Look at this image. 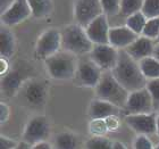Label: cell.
I'll return each instance as SVG.
<instances>
[{
	"label": "cell",
	"instance_id": "obj_23",
	"mask_svg": "<svg viewBox=\"0 0 159 149\" xmlns=\"http://www.w3.org/2000/svg\"><path fill=\"white\" fill-rule=\"evenodd\" d=\"M147 21H148V18L144 16V14L142 12H139V13L132 14L129 17H126L125 25L135 34L141 35L143 32V29L146 26Z\"/></svg>",
	"mask_w": 159,
	"mask_h": 149
},
{
	"label": "cell",
	"instance_id": "obj_6",
	"mask_svg": "<svg viewBox=\"0 0 159 149\" xmlns=\"http://www.w3.org/2000/svg\"><path fill=\"white\" fill-rule=\"evenodd\" d=\"M102 14L100 0H74V20L84 29Z\"/></svg>",
	"mask_w": 159,
	"mask_h": 149
},
{
	"label": "cell",
	"instance_id": "obj_36",
	"mask_svg": "<svg viewBox=\"0 0 159 149\" xmlns=\"http://www.w3.org/2000/svg\"><path fill=\"white\" fill-rule=\"evenodd\" d=\"M32 149H53V147L47 141H42V142L35 143L32 146Z\"/></svg>",
	"mask_w": 159,
	"mask_h": 149
},
{
	"label": "cell",
	"instance_id": "obj_30",
	"mask_svg": "<svg viewBox=\"0 0 159 149\" xmlns=\"http://www.w3.org/2000/svg\"><path fill=\"white\" fill-rule=\"evenodd\" d=\"M90 132L92 133V137H105L109 130L107 128L106 119H92L89 125Z\"/></svg>",
	"mask_w": 159,
	"mask_h": 149
},
{
	"label": "cell",
	"instance_id": "obj_33",
	"mask_svg": "<svg viewBox=\"0 0 159 149\" xmlns=\"http://www.w3.org/2000/svg\"><path fill=\"white\" fill-rule=\"evenodd\" d=\"M106 123H107V128H108L109 131H115V130L119 128L118 116L114 115V116H109V117H107Z\"/></svg>",
	"mask_w": 159,
	"mask_h": 149
},
{
	"label": "cell",
	"instance_id": "obj_41",
	"mask_svg": "<svg viewBox=\"0 0 159 149\" xmlns=\"http://www.w3.org/2000/svg\"><path fill=\"white\" fill-rule=\"evenodd\" d=\"M156 43H159V35L157 37V39H156Z\"/></svg>",
	"mask_w": 159,
	"mask_h": 149
},
{
	"label": "cell",
	"instance_id": "obj_21",
	"mask_svg": "<svg viewBox=\"0 0 159 149\" xmlns=\"http://www.w3.org/2000/svg\"><path fill=\"white\" fill-rule=\"evenodd\" d=\"M32 12V16L35 18H44L49 16L53 10L52 0H27Z\"/></svg>",
	"mask_w": 159,
	"mask_h": 149
},
{
	"label": "cell",
	"instance_id": "obj_7",
	"mask_svg": "<svg viewBox=\"0 0 159 149\" xmlns=\"http://www.w3.org/2000/svg\"><path fill=\"white\" fill-rule=\"evenodd\" d=\"M50 136V123L46 116H34L27 122L23 132V141L33 146L35 143L47 141Z\"/></svg>",
	"mask_w": 159,
	"mask_h": 149
},
{
	"label": "cell",
	"instance_id": "obj_26",
	"mask_svg": "<svg viewBox=\"0 0 159 149\" xmlns=\"http://www.w3.org/2000/svg\"><path fill=\"white\" fill-rule=\"evenodd\" d=\"M141 35L146 38H149L151 40H156L159 35V17L155 18H148L146 23V26L143 29V32Z\"/></svg>",
	"mask_w": 159,
	"mask_h": 149
},
{
	"label": "cell",
	"instance_id": "obj_17",
	"mask_svg": "<svg viewBox=\"0 0 159 149\" xmlns=\"http://www.w3.org/2000/svg\"><path fill=\"white\" fill-rule=\"evenodd\" d=\"M119 112V107L98 98L92 100L89 106V116L91 119H106L109 116L118 115Z\"/></svg>",
	"mask_w": 159,
	"mask_h": 149
},
{
	"label": "cell",
	"instance_id": "obj_18",
	"mask_svg": "<svg viewBox=\"0 0 159 149\" xmlns=\"http://www.w3.org/2000/svg\"><path fill=\"white\" fill-rule=\"evenodd\" d=\"M23 76L17 71H10L2 75L1 79V90L6 96H14L18 90L22 89L24 84Z\"/></svg>",
	"mask_w": 159,
	"mask_h": 149
},
{
	"label": "cell",
	"instance_id": "obj_27",
	"mask_svg": "<svg viewBox=\"0 0 159 149\" xmlns=\"http://www.w3.org/2000/svg\"><path fill=\"white\" fill-rule=\"evenodd\" d=\"M102 12L108 18L117 16L120 13V0H100Z\"/></svg>",
	"mask_w": 159,
	"mask_h": 149
},
{
	"label": "cell",
	"instance_id": "obj_9",
	"mask_svg": "<svg viewBox=\"0 0 159 149\" xmlns=\"http://www.w3.org/2000/svg\"><path fill=\"white\" fill-rule=\"evenodd\" d=\"M60 48H61L60 30L49 29V30L44 31L38 39L37 46H35V53L40 58L47 59L50 56L60 51Z\"/></svg>",
	"mask_w": 159,
	"mask_h": 149
},
{
	"label": "cell",
	"instance_id": "obj_20",
	"mask_svg": "<svg viewBox=\"0 0 159 149\" xmlns=\"http://www.w3.org/2000/svg\"><path fill=\"white\" fill-rule=\"evenodd\" d=\"M0 40H1V58L8 59L13 56L16 48V39L13 32L8 29V26L2 25L1 26V32H0Z\"/></svg>",
	"mask_w": 159,
	"mask_h": 149
},
{
	"label": "cell",
	"instance_id": "obj_29",
	"mask_svg": "<svg viewBox=\"0 0 159 149\" xmlns=\"http://www.w3.org/2000/svg\"><path fill=\"white\" fill-rule=\"evenodd\" d=\"M146 88L149 91L151 98H152L155 110L158 113L159 112V79L148 80Z\"/></svg>",
	"mask_w": 159,
	"mask_h": 149
},
{
	"label": "cell",
	"instance_id": "obj_4",
	"mask_svg": "<svg viewBox=\"0 0 159 149\" xmlns=\"http://www.w3.org/2000/svg\"><path fill=\"white\" fill-rule=\"evenodd\" d=\"M47 71L55 80H70L75 76L79 59L72 53L60 50L44 59Z\"/></svg>",
	"mask_w": 159,
	"mask_h": 149
},
{
	"label": "cell",
	"instance_id": "obj_16",
	"mask_svg": "<svg viewBox=\"0 0 159 149\" xmlns=\"http://www.w3.org/2000/svg\"><path fill=\"white\" fill-rule=\"evenodd\" d=\"M155 44L156 43L153 42V40L143 37V35H139L138 39L132 44H129L125 50L133 59L140 62L144 58L152 56Z\"/></svg>",
	"mask_w": 159,
	"mask_h": 149
},
{
	"label": "cell",
	"instance_id": "obj_1",
	"mask_svg": "<svg viewBox=\"0 0 159 149\" xmlns=\"http://www.w3.org/2000/svg\"><path fill=\"white\" fill-rule=\"evenodd\" d=\"M115 79L125 88L129 92L146 88L147 81L142 71L140 68L139 62H136L126 53L125 49H120L118 54V60L116 66L111 71Z\"/></svg>",
	"mask_w": 159,
	"mask_h": 149
},
{
	"label": "cell",
	"instance_id": "obj_40",
	"mask_svg": "<svg viewBox=\"0 0 159 149\" xmlns=\"http://www.w3.org/2000/svg\"><path fill=\"white\" fill-rule=\"evenodd\" d=\"M157 134L159 136V114L157 116Z\"/></svg>",
	"mask_w": 159,
	"mask_h": 149
},
{
	"label": "cell",
	"instance_id": "obj_24",
	"mask_svg": "<svg viewBox=\"0 0 159 149\" xmlns=\"http://www.w3.org/2000/svg\"><path fill=\"white\" fill-rule=\"evenodd\" d=\"M144 0H120V13L123 17H129V15L139 13L142 10Z\"/></svg>",
	"mask_w": 159,
	"mask_h": 149
},
{
	"label": "cell",
	"instance_id": "obj_10",
	"mask_svg": "<svg viewBox=\"0 0 159 149\" xmlns=\"http://www.w3.org/2000/svg\"><path fill=\"white\" fill-rule=\"evenodd\" d=\"M125 109L129 114H150L156 112L153 107L152 98L147 88L129 92Z\"/></svg>",
	"mask_w": 159,
	"mask_h": 149
},
{
	"label": "cell",
	"instance_id": "obj_14",
	"mask_svg": "<svg viewBox=\"0 0 159 149\" xmlns=\"http://www.w3.org/2000/svg\"><path fill=\"white\" fill-rule=\"evenodd\" d=\"M109 20L102 14L85 27L86 34L93 44H106L109 43Z\"/></svg>",
	"mask_w": 159,
	"mask_h": 149
},
{
	"label": "cell",
	"instance_id": "obj_15",
	"mask_svg": "<svg viewBox=\"0 0 159 149\" xmlns=\"http://www.w3.org/2000/svg\"><path fill=\"white\" fill-rule=\"evenodd\" d=\"M138 34L131 31L126 25L110 27L109 30V44L116 49H126L129 44H132L136 39Z\"/></svg>",
	"mask_w": 159,
	"mask_h": 149
},
{
	"label": "cell",
	"instance_id": "obj_12",
	"mask_svg": "<svg viewBox=\"0 0 159 149\" xmlns=\"http://www.w3.org/2000/svg\"><path fill=\"white\" fill-rule=\"evenodd\" d=\"M32 16L27 0H15V2L1 13V23L5 26H15Z\"/></svg>",
	"mask_w": 159,
	"mask_h": 149
},
{
	"label": "cell",
	"instance_id": "obj_19",
	"mask_svg": "<svg viewBox=\"0 0 159 149\" xmlns=\"http://www.w3.org/2000/svg\"><path fill=\"white\" fill-rule=\"evenodd\" d=\"M53 149H81V140L73 132L64 131L56 134L53 139Z\"/></svg>",
	"mask_w": 159,
	"mask_h": 149
},
{
	"label": "cell",
	"instance_id": "obj_38",
	"mask_svg": "<svg viewBox=\"0 0 159 149\" xmlns=\"http://www.w3.org/2000/svg\"><path fill=\"white\" fill-rule=\"evenodd\" d=\"M113 149H127L126 146L120 141H114V147Z\"/></svg>",
	"mask_w": 159,
	"mask_h": 149
},
{
	"label": "cell",
	"instance_id": "obj_28",
	"mask_svg": "<svg viewBox=\"0 0 159 149\" xmlns=\"http://www.w3.org/2000/svg\"><path fill=\"white\" fill-rule=\"evenodd\" d=\"M141 12L147 18L159 17V0H144Z\"/></svg>",
	"mask_w": 159,
	"mask_h": 149
},
{
	"label": "cell",
	"instance_id": "obj_5",
	"mask_svg": "<svg viewBox=\"0 0 159 149\" xmlns=\"http://www.w3.org/2000/svg\"><path fill=\"white\" fill-rule=\"evenodd\" d=\"M102 73L101 68L89 56L83 57L79 60L76 73L74 77L80 86L86 88H96L102 76Z\"/></svg>",
	"mask_w": 159,
	"mask_h": 149
},
{
	"label": "cell",
	"instance_id": "obj_42",
	"mask_svg": "<svg viewBox=\"0 0 159 149\" xmlns=\"http://www.w3.org/2000/svg\"><path fill=\"white\" fill-rule=\"evenodd\" d=\"M158 114H159V112H158Z\"/></svg>",
	"mask_w": 159,
	"mask_h": 149
},
{
	"label": "cell",
	"instance_id": "obj_11",
	"mask_svg": "<svg viewBox=\"0 0 159 149\" xmlns=\"http://www.w3.org/2000/svg\"><path fill=\"white\" fill-rule=\"evenodd\" d=\"M157 113L150 114H127L125 121L127 125L139 134H152L157 133Z\"/></svg>",
	"mask_w": 159,
	"mask_h": 149
},
{
	"label": "cell",
	"instance_id": "obj_22",
	"mask_svg": "<svg viewBox=\"0 0 159 149\" xmlns=\"http://www.w3.org/2000/svg\"><path fill=\"white\" fill-rule=\"evenodd\" d=\"M139 65L147 80L159 79V60L153 56L140 60Z\"/></svg>",
	"mask_w": 159,
	"mask_h": 149
},
{
	"label": "cell",
	"instance_id": "obj_2",
	"mask_svg": "<svg viewBox=\"0 0 159 149\" xmlns=\"http://www.w3.org/2000/svg\"><path fill=\"white\" fill-rule=\"evenodd\" d=\"M61 33V49L74 54L75 56H84L91 53L92 41L86 34L84 27L76 23L70 24L60 30Z\"/></svg>",
	"mask_w": 159,
	"mask_h": 149
},
{
	"label": "cell",
	"instance_id": "obj_8",
	"mask_svg": "<svg viewBox=\"0 0 159 149\" xmlns=\"http://www.w3.org/2000/svg\"><path fill=\"white\" fill-rule=\"evenodd\" d=\"M118 54V49L109 43H106V44H94L89 56L101 68L102 72H111L117 64Z\"/></svg>",
	"mask_w": 159,
	"mask_h": 149
},
{
	"label": "cell",
	"instance_id": "obj_34",
	"mask_svg": "<svg viewBox=\"0 0 159 149\" xmlns=\"http://www.w3.org/2000/svg\"><path fill=\"white\" fill-rule=\"evenodd\" d=\"M0 112H1V123H5L9 117V107H8V105L1 103Z\"/></svg>",
	"mask_w": 159,
	"mask_h": 149
},
{
	"label": "cell",
	"instance_id": "obj_31",
	"mask_svg": "<svg viewBox=\"0 0 159 149\" xmlns=\"http://www.w3.org/2000/svg\"><path fill=\"white\" fill-rule=\"evenodd\" d=\"M134 149H153V146L150 139L144 134H139L133 142Z\"/></svg>",
	"mask_w": 159,
	"mask_h": 149
},
{
	"label": "cell",
	"instance_id": "obj_39",
	"mask_svg": "<svg viewBox=\"0 0 159 149\" xmlns=\"http://www.w3.org/2000/svg\"><path fill=\"white\" fill-rule=\"evenodd\" d=\"M152 56L155 57L156 59L159 60V43H156V44H155V49H153Z\"/></svg>",
	"mask_w": 159,
	"mask_h": 149
},
{
	"label": "cell",
	"instance_id": "obj_13",
	"mask_svg": "<svg viewBox=\"0 0 159 149\" xmlns=\"http://www.w3.org/2000/svg\"><path fill=\"white\" fill-rule=\"evenodd\" d=\"M20 95L30 106H42L47 98V86L39 80H29L22 86Z\"/></svg>",
	"mask_w": 159,
	"mask_h": 149
},
{
	"label": "cell",
	"instance_id": "obj_32",
	"mask_svg": "<svg viewBox=\"0 0 159 149\" xmlns=\"http://www.w3.org/2000/svg\"><path fill=\"white\" fill-rule=\"evenodd\" d=\"M17 145L18 142L10 138H6L5 136L0 138V149H16Z\"/></svg>",
	"mask_w": 159,
	"mask_h": 149
},
{
	"label": "cell",
	"instance_id": "obj_3",
	"mask_svg": "<svg viewBox=\"0 0 159 149\" xmlns=\"http://www.w3.org/2000/svg\"><path fill=\"white\" fill-rule=\"evenodd\" d=\"M94 89L98 99L106 100L119 108H125L129 92L115 79L111 72H103Z\"/></svg>",
	"mask_w": 159,
	"mask_h": 149
},
{
	"label": "cell",
	"instance_id": "obj_25",
	"mask_svg": "<svg viewBox=\"0 0 159 149\" xmlns=\"http://www.w3.org/2000/svg\"><path fill=\"white\" fill-rule=\"evenodd\" d=\"M114 141L106 137H91L85 142V149H113Z\"/></svg>",
	"mask_w": 159,
	"mask_h": 149
},
{
	"label": "cell",
	"instance_id": "obj_35",
	"mask_svg": "<svg viewBox=\"0 0 159 149\" xmlns=\"http://www.w3.org/2000/svg\"><path fill=\"white\" fill-rule=\"evenodd\" d=\"M15 2V0H0V9H1V13H3L5 10H7L13 3Z\"/></svg>",
	"mask_w": 159,
	"mask_h": 149
},
{
	"label": "cell",
	"instance_id": "obj_37",
	"mask_svg": "<svg viewBox=\"0 0 159 149\" xmlns=\"http://www.w3.org/2000/svg\"><path fill=\"white\" fill-rule=\"evenodd\" d=\"M16 149H32V146H31L30 143L25 142V141H20Z\"/></svg>",
	"mask_w": 159,
	"mask_h": 149
}]
</instances>
